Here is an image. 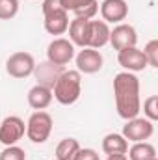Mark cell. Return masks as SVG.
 I'll use <instances>...</instances> for the list:
<instances>
[{
    "label": "cell",
    "instance_id": "1",
    "mask_svg": "<svg viewBox=\"0 0 158 160\" xmlns=\"http://www.w3.org/2000/svg\"><path fill=\"white\" fill-rule=\"evenodd\" d=\"M114 95L119 118H123L125 121L138 118L141 110V97H140V80L134 73L123 71L114 77Z\"/></svg>",
    "mask_w": 158,
    "mask_h": 160
},
{
    "label": "cell",
    "instance_id": "2",
    "mask_svg": "<svg viewBox=\"0 0 158 160\" xmlns=\"http://www.w3.org/2000/svg\"><path fill=\"white\" fill-rule=\"evenodd\" d=\"M80 93H82V75L77 69H69V71L65 69L52 88L54 99L63 106L75 104L80 99Z\"/></svg>",
    "mask_w": 158,
    "mask_h": 160
},
{
    "label": "cell",
    "instance_id": "3",
    "mask_svg": "<svg viewBox=\"0 0 158 160\" xmlns=\"http://www.w3.org/2000/svg\"><path fill=\"white\" fill-rule=\"evenodd\" d=\"M52 116L47 114L45 110H37L30 116V119L26 123V136L30 142L34 143H45L52 132Z\"/></svg>",
    "mask_w": 158,
    "mask_h": 160
},
{
    "label": "cell",
    "instance_id": "4",
    "mask_svg": "<svg viewBox=\"0 0 158 160\" xmlns=\"http://www.w3.org/2000/svg\"><path fill=\"white\" fill-rule=\"evenodd\" d=\"M34 69H36V60L30 52H24V50L13 52L6 62V71L13 78H26L34 75Z\"/></svg>",
    "mask_w": 158,
    "mask_h": 160
},
{
    "label": "cell",
    "instance_id": "5",
    "mask_svg": "<svg viewBox=\"0 0 158 160\" xmlns=\"http://www.w3.org/2000/svg\"><path fill=\"white\" fill-rule=\"evenodd\" d=\"M126 142H147L155 134V123L145 118H132L123 125V132Z\"/></svg>",
    "mask_w": 158,
    "mask_h": 160
},
{
    "label": "cell",
    "instance_id": "6",
    "mask_svg": "<svg viewBox=\"0 0 158 160\" xmlns=\"http://www.w3.org/2000/svg\"><path fill=\"white\" fill-rule=\"evenodd\" d=\"M47 60L54 65L65 67L71 60H75V45L65 38H56L47 47Z\"/></svg>",
    "mask_w": 158,
    "mask_h": 160
},
{
    "label": "cell",
    "instance_id": "7",
    "mask_svg": "<svg viewBox=\"0 0 158 160\" xmlns=\"http://www.w3.org/2000/svg\"><path fill=\"white\" fill-rule=\"evenodd\" d=\"M26 134V125L19 116H7L0 123V143L2 145H17V142Z\"/></svg>",
    "mask_w": 158,
    "mask_h": 160
},
{
    "label": "cell",
    "instance_id": "8",
    "mask_svg": "<svg viewBox=\"0 0 158 160\" xmlns=\"http://www.w3.org/2000/svg\"><path fill=\"white\" fill-rule=\"evenodd\" d=\"M75 62H77V71L80 75H95L102 69V54L97 50V48H89V47H84L78 54H75Z\"/></svg>",
    "mask_w": 158,
    "mask_h": 160
},
{
    "label": "cell",
    "instance_id": "9",
    "mask_svg": "<svg viewBox=\"0 0 158 160\" xmlns=\"http://www.w3.org/2000/svg\"><path fill=\"white\" fill-rule=\"evenodd\" d=\"M108 43L114 47V50H123V48H128V47H136V43H138L136 28L132 24L119 22L117 26H114L110 30V41Z\"/></svg>",
    "mask_w": 158,
    "mask_h": 160
},
{
    "label": "cell",
    "instance_id": "10",
    "mask_svg": "<svg viewBox=\"0 0 158 160\" xmlns=\"http://www.w3.org/2000/svg\"><path fill=\"white\" fill-rule=\"evenodd\" d=\"M117 62L119 65L128 73H138V71H143V69L149 67L143 52L138 47H128V48L117 50Z\"/></svg>",
    "mask_w": 158,
    "mask_h": 160
},
{
    "label": "cell",
    "instance_id": "11",
    "mask_svg": "<svg viewBox=\"0 0 158 160\" xmlns=\"http://www.w3.org/2000/svg\"><path fill=\"white\" fill-rule=\"evenodd\" d=\"M101 15H102L104 22L119 24L128 15V4H126V0H102Z\"/></svg>",
    "mask_w": 158,
    "mask_h": 160
},
{
    "label": "cell",
    "instance_id": "12",
    "mask_svg": "<svg viewBox=\"0 0 158 160\" xmlns=\"http://www.w3.org/2000/svg\"><path fill=\"white\" fill-rule=\"evenodd\" d=\"M45 21V30L50 34V36H63L69 28V13L63 9V8H58L54 11H48L43 15Z\"/></svg>",
    "mask_w": 158,
    "mask_h": 160
},
{
    "label": "cell",
    "instance_id": "13",
    "mask_svg": "<svg viewBox=\"0 0 158 160\" xmlns=\"http://www.w3.org/2000/svg\"><path fill=\"white\" fill-rule=\"evenodd\" d=\"M65 71V67L62 65H54L52 62H41L39 65L36 63V69H34V77L37 80L39 86H45V88H54L56 80L60 78V75Z\"/></svg>",
    "mask_w": 158,
    "mask_h": 160
},
{
    "label": "cell",
    "instance_id": "14",
    "mask_svg": "<svg viewBox=\"0 0 158 160\" xmlns=\"http://www.w3.org/2000/svg\"><path fill=\"white\" fill-rule=\"evenodd\" d=\"M110 41V26L104 21H89V30H87V47L89 48H102Z\"/></svg>",
    "mask_w": 158,
    "mask_h": 160
},
{
    "label": "cell",
    "instance_id": "15",
    "mask_svg": "<svg viewBox=\"0 0 158 160\" xmlns=\"http://www.w3.org/2000/svg\"><path fill=\"white\" fill-rule=\"evenodd\" d=\"M89 21L91 19H82V17H75L71 22H69V41L75 45V47H87V30H89Z\"/></svg>",
    "mask_w": 158,
    "mask_h": 160
},
{
    "label": "cell",
    "instance_id": "16",
    "mask_svg": "<svg viewBox=\"0 0 158 160\" xmlns=\"http://www.w3.org/2000/svg\"><path fill=\"white\" fill-rule=\"evenodd\" d=\"M54 95H52V89L50 88H45V86H39L36 84L30 91H28V104L37 112V110H45L50 106Z\"/></svg>",
    "mask_w": 158,
    "mask_h": 160
},
{
    "label": "cell",
    "instance_id": "17",
    "mask_svg": "<svg viewBox=\"0 0 158 160\" xmlns=\"http://www.w3.org/2000/svg\"><path fill=\"white\" fill-rule=\"evenodd\" d=\"M102 151L106 155H126L128 142L125 140L123 134H117V132L106 134L104 140H102Z\"/></svg>",
    "mask_w": 158,
    "mask_h": 160
},
{
    "label": "cell",
    "instance_id": "18",
    "mask_svg": "<svg viewBox=\"0 0 158 160\" xmlns=\"http://www.w3.org/2000/svg\"><path fill=\"white\" fill-rule=\"evenodd\" d=\"M128 160H151L156 157V149L149 142H136L128 151H126Z\"/></svg>",
    "mask_w": 158,
    "mask_h": 160
},
{
    "label": "cell",
    "instance_id": "19",
    "mask_svg": "<svg viewBox=\"0 0 158 160\" xmlns=\"http://www.w3.org/2000/svg\"><path fill=\"white\" fill-rule=\"evenodd\" d=\"M80 143L75 138H63L56 145V160H73L75 155L78 153Z\"/></svg>",
    "mask_w": 158,
    "mask_h": 160
},
{
    "label": "cell",
    "instance_id": "20",
    "mask_svg": "<svg viewBox=\"0 0 158 160\" xmlns=\"http://www.w3.org/2000/svg\"><path fill=\"white\" fill-rule=\"evenodd\" d=\"M19 13V0H0V21H9Z\"/></svg>",
    "mask_w": 158,
    "mask_h": 160
},
{
    "label": "cell",
    "instance_id": "21",
    "mask_svg": "<svg viewBox=\"0 0 158 160\" xmlns=\"http://www.w3.org/2000/svg\"><path fill=\"white\" fill-rule=\"evenodd\" d=\"M143 116H145V119L153 121V123L158 119V97L156 95H151V97H147L143 101Z\"/></svg>",
    "mask_w": 158,
    "mask_h": 160
},
{
    "label": "cell",
    "instance_id": "22",
    "mask_svg": "<svg viewBox=\"0 0 158 160\" xmlns=\"http://www.w3.org/2000/svg\"><path fill=\"white\" fill-rule=\"evenodd\" d=\"M141 52H143V56L147 60V65L158 67V39H151Z\"/></svg>",
    "mask_w": 158,
    "mask_h": 160
},
{
    "label": "cell",
    "instance_id": "23",
    "mask_svg": "<svg viewBox=\"0 0 158 160\" xmlns=\"http://www.w3.org/2000/svg\"><path fill=\"white\" fill-rule=\"evenodd\" d=\"M95 0H60V6L69 13V11H73L75 15H78L82 9H86L89 4H93Z\"/></svg>",
    "mask_w": 158,
    "mask_h": 160
},
{
    "label": "cell",
    "instance_id": "24",
    "mask_svg": "<svg viewBox=\"0 0 158 160\" xmlns=\"http://www.w3.org/2000/svg\"><path fill=\"white\" fill-rule=\"evenodd\" d=\"M0 160H26V153L19 145H7L0 153Z\"/></svg>",
    "mask_w": 158,
    "mask_h": 160
},
{
    "label": "cell",
    "instance_id": "25",
    "mask_svg": "<svg viewBox=\"0 0 158 160\" xmlns=\"http://www.w3.org/2000/svg\"><path fill=\"white\" fill-rule=\"evenodd\" d=\"M73 160H101V157H99V153L95 149H82L80 147Z\"/></svg>",
    "mask_w": 158,
    "mask_h": 160
},
{
    "label": "cell",
    "instance_id": "26",
    "mask_svg": "<svg viewBox=\"0 0 158 160\" xmlns=\"http://www.w3.org/2000/svg\"><path fill=\"white\" fill-rule=\"evenodd\" d=\"M58 8H62V6H60V0H45V2H43V6H41L43 15H45V13H48V11H54V9H58Z\"/></svg>",
    "mask_w": 158,
    "mask_h": 160
},
{
    "label": "cell",
    "instance_id": "27",
    "mask_svg": "<svg viewBox=\"0 0 158 160\" xmlns=\"http://www.w3.org/2000/svg\"><path fill=\"white\" fill-rule=\"evenodd\" d=\"M106 160H128V158H126V155H108Z\"/></svg>",
    "mask_w": 158,
    "mask_h": 160
},
{
    "label": "cell",
    "instance_id": "28",
    "mask_svg": "<svg viewBox=\"0 0 158 160\" xmlns=\"http://www.w3.org/2000/svg\"><path fill=\"white\" fill-rule=\"evenodd\" d=\"M151 160H158V158H156V157H155V158H151Z\"/></svg>",
    "mask_w": 158,
    "mask_h": 160
}]
</instances>
